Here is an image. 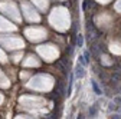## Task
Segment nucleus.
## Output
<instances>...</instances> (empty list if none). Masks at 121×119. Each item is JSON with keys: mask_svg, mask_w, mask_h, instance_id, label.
I'll list each match as a JSON object with an SVG mask.
<instances>
[{"mask_svg": "<svg viewBox=\"0 0 121 119\" xmlns=\"http://www.w3.org/2000/svg\"><path fill=\"white\" fill-rule=\"evenodd\" d=\"M86 37H88V42L89 43H92V42H97L99 40L101 37V33L98 29L91 23V22H86Z\"/></svg>", "mask_w": 121, "mask_h": 119, "instance_id": "nucleus-1", "label": "nucleus"}, {"mask_svg": "<svg viewBox=\"0 0 121 119\" xmlns=\"http://www.w3.org/2000/svg\"><path fill=\"white\" fill-rule=\"evenodd\" d=\"M64 93H66V91H65V83H64V80H58L56 89H55V96H56V99H59Z\"/></svg>", "mask_w": 121, "mask_h": 119, "instance_id": "nucleus-2", "label": "nucleus"}, {"mask_svg": "<svg viewBox=\"0 0 121 119\" xmlns=\"http://www.w3.org/2000/svg\"><path fill=\"white\" fill-rule=\"evenodd\" d=\"M85 76V66L78 63L77 66H75V78L77 79H82Z\"/></svg>", "mask_w": 121, "mask_h": 119, "instance_id": "nucleus-3", "label": "nucleus"}, {"mask_svg": "<svg viewBox=\"0 0 121 119\" xmlns=\"http://www.w3.org/2000/svg\"><path fill=\"white\" fill-rule=\"evenodd\" d=\"M84 43H85L84 35L78 33V35H77V37H75V46H78V48H82V46H84Z\"/></svg>", "mask_w": 121, "mask_h": 119, "instance_id": "nucleus-4", "label": "nucleus"}, {"mask_svg": "<svg viewBox=\"0 0 121 119\" xmlns=\"http://www.w3.org/2000/svg\"><path fill=\"white\" fill-rule=\"evenodd\" d=\"M91 87H92V91L95 95H102V91H101V87L98 86L97 80H91Z\"/></svg>", "mask_w": 121, "mask_h": 119, "instance_id": "nucleus-5", "label": "nucleus"}, {"mask_svg": "<svg viewBox=\"0 0 121 119\" xmlns=\"http://www.w3.org/2000/svg\"><path fill=\"white\" fill-rule=\"evenodd\" d=\"M98 108H99V105L98 103H95V105H92L89 108V111H88V113H89V116H97V113H98Z\"/></svg>", "mask_w": 121, "mask_h": 119, "instance_id": "nucleus-6", "label": "nucleus"}, {"mask_svg": "<svg viewBox=\"0 0 121 119\" xmlns=\"http://www.w3.org/2000/svg\"><path fill=\"white\" fill-rule=\"evenodd\" d=\"M72 86H73V75L69 73V85H68V89H66V95L68 96L72 93Z\"/></svg>", "mask_w": 121, "mask_h": 119, "instance_id": "nucleus-7", "label": "nucleus"}, {"mask_svg": "<svg viewBox=\"0 0 121 119\" xmlns=\"http://www.w3.org/2000/svg\"><path fill=\"white\" fill-rule=\"evenodd\" d=\"M118 108H120V106L117 105L114 100H112V102L110 103V106H108V111H110V112H112V111H115V109H118Z\"/></svg>", "mask_w": 121, "mask_h": 119, "instance_id": "nucleus-8", "label": "nucleus"}, {"mask_svg": "<svg viewBox=\"0 0 121 119\" xmlns=\"http://www.w3.org/2000/svg\"><path fill=\"white\" fill-rule=\"evenodd\" d=\"M89 53H91V52H84V56H85V59H86L88 62L91 60V55H89Z\"/></svg>", "mask_w": 121, "mask_h": 119, "instance_id": "nucleus-9", "label": "nucleus"}, {"mask_svg": "<svg viewBox=\"0 0 121 119\" xmlns=\"http://www.w3.org/2000/svg\"><path fill=\"white\" fill-rule=\"evenodd\" d=\"M88 6H89V7H95V6H97V3L91 0V2H88Z\"/></svg>", "mask_w": 121, "mask_h": 119, "instance_id": "nucleus-10", "label": "nucleus"}, {"mask_svg": "<svg viewBox=\"0 0 121 119\" xmlns=\"http://www.w3.org/2000/svg\"><path fill=\"white\" fill-rule=\"evenodd\" d=\"M111 118H115V119H121V115H120V113H114Z\"/></svg>", "mask_w": 121, "mask_h": 119, "instance_id": "nucleus-11", "label": "nucleus"}, {"mask_svg": "<svg viewBox=\"0 0 121 119\" xmlns=\"http://www.w3.org/2000/svg\"><path fill=\"white\" fill-rule=\"evenodd\" d=\"M117 92H118V93L121 95V86H120V87H117Z\"/></svg>", "mask_w": 121, "mask_h": 119, "instance_id": "nucleus-12", "label": "nucleus"}]
</instances>
